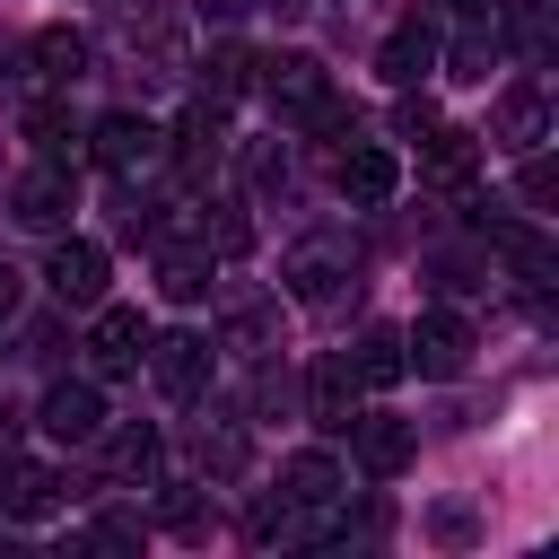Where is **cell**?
Segmentation results:
<instances>
[{
	"mask_svg": "<svg viewBox=\"0 0 559 559\" xmlns=\"http://www.w3.org/2000/svg\"><path fill=\"white\" fill-rule=\"evenodd\" d=\"M402 358H411L419 376H463V367H472V323L445 314V306H428V314L402 332Z\"/></svg>",
	"mask_w": 559,
	"mask_h": 559,
	"instance_id": "cell-7",
	"label": "cell"
},
{
	"mask_svg": "<svg viewBox=\"0 0 559 559\" xmlns=\"http://www.w3.org/2000/svg\"><path fill=\"white\" fill-rule=\"evenodd\" d=\"M288 288H297L314 314H341V306L358 297V245H349V236H306V245L288 253Z\"/></svg>",
	"mask_w": 559,
	"mask_h": 559,
	"instance_id": "cell-2",
	"label": "cell"
},
{
	"mask_svg": "<svg viewBox=\"0 0 559 559\" xmlns=\"http://www.w3.org/2000/svg\"><path fill=\"white\" fill-rule=\"evenodd\" d=\"M454 9H463V17H489V9H498V0H454Z\"/></svg>",
	"mask_w": 559,
	"mask_h": 559,
	"instance_id": "cell-35",
	"label": "cell"
},
{
	"mask_svg": "<svg viewBox=\"0 0 559 559\" xmlns=\"http://www.w3.org/2000/svg\"><path fill=\"white\" fill-rule=\"evenodd\" d=\"M489 140H498V148H515V157H524V148H542V140H550V105H542V87H507V96H498V114H489Z\"/></svg>",
	"mask_w": 559,
	"mask_h": 559,
	"instance_id": "cell-14",
	"label": "cell"
},
{
	"mask_svg": "<svg viewBox=\"0 0 559 559\" xmlns=\"http://www.w3.org/2000/svg\"><path fill=\"white\" fill-rule=\"evenodd\" d=\"M349 376H358V384H402V376H411V358H402V323H367L358 349H349Z\"/></svg>",
	"mask_w": 559,
	"mask_h": 559,
	"instance_id": "cell-20",
	"label": "cell"
},
{
	"mask_svg": "<svg viewBox=\"0 0 559 559\" xmlns=\"http://www.w3.org/2000/svg\"><path fill=\"white\" fill-rule=\"evenodd\" d=\"M393 122H402V140H419V131L437 122V105H428V96H402V114H393Z\"/></svg>",
	"mask_w": 559,
	"mask_h": 559,
	"instance_id": "cell-32",
	"label": "cell"
},
{
	"mask_svg": "<svg viewBox=\"0 0 559 559\" xmlns=\"http://www.w3.org/2000/svg\"><path fill=\"white\" fill-rule=\"evenodd\" d=\"M140 358H148V376H157V393H166V402H201V393H210V376H218V349H210L201 332H166V341H148Z\"/></svg>",
	"mask_w": 559,
	"mask_h": 559,
	"instance_id": "cell-3",
	"label": "cell"
},
{
	"mask_svg": "<svg viewBox=\"0 0 559 559\" xmlns=\"http://www.w3.org/2000/svg\"><path fill=\"white\" fill-rule=\"evenodd\" d=\"M253 0H201V17H245Z\"/></svg>",
	"mask_w": 559,
	"mask_h": 559,
	"instance_id": "cell-34",
	"label": "cell"
},
{
	"mask_svg": "<svg viewBox=\"0 0 559 559\" xmlns=\"http://www.w3.org/2000/svg\"><path fill=\"white\" fill-rule=\"evenodd\" d=\"M26 79H44V87L87 79V35H79V26H35V35H26Z\"/></svg>",
	"mask_w": 559,
	"mask_h": 559,
	"instance_id": "cell-12",
	"label": "cell"
},
{
	"mask_svg": "<svg viewBox=\"0 0 559 559\" xmlns=\"http://www.w3.org/2000/svg\"><path fill=\"white\" fill-rule=\"evenodd\" d=\"M87 148H96V166H105V175H140V166H157V157H166V131H157L148 114H131V105H122V114H105V122L87 131Z\"/></svg>",
	"mask_w": 559,
	"mask_h": 559,
	"instance_id": "cell-5",
	"label": "cell"
},
{
	"mask_svg": "<svg viewBox=\"0 0 559 559\" xmlns=\"http://www.w3.org/2000/svg\"><path fill=\"white\" fill-rule=\"evenodd\" d=\"M166 524H175L183 542H210V533H218V507H201L192 489H166Z\"/></svg>",
	"mask_w": 559,
	"mask_h": 559,
	"instance_id": "cell-27",
	"label": "cell"
},
{
	"mask_svg": "<svg viewBox=\"0 0 559 559\" xmlns=\"http://www.w3.org/2000/svg\"><path fill=\"white\" fill-rule=\"evenodd\" d=\"M419 166H428V183H472V166H480V131H445V122H428V131H419Z\"/></svg>",
	"mask_w": 559,
	"mask_h": 559,
	"instance_id": "cell-17",
	"label": "cell"
},
{
	"mask_svg": "<svg viewBox=\"0 0 559 559\" xmlns=\"http://www.w3.org/2000/svg\"><path fill=\"white\" fill-rule=\"evenodd\" d=\"M44 288H52L61 306H105V245L61 236V245H52V262H44Z\"/></svg>",
	"mask_w": 559,
	"mask_h": 559,
	"instance_id": "cell-8",
	"label": "cell"
},
{
	"mask_svg": "<svg viewBox=\"0 0 559 559\" xmlns=\"http://www.w3.org/2000/svg\"><path fill=\"white\" fill-rule=\"evenodd\" d=\"M524 201H533V210H550V201H559V175H550V157H542V148H524Z\"/></svg>",
	"mask_w": 559,
	"mask_h": 559,
	"instance_id": "cell-29",
	"label": "cell"
},
{
	"mask_svg": "<svg viewBox=\"0 0 559 559\" xmlns=\"http://www.w3.org/2000/svg\"><path fill=\"white\" fill-rule=\"evenodd\" d=\"M26 140H35L44 157H61V166H70V148H79V122H70V105H61V96H35V105H26Z\"/></svg>",
	"mask_w": 559,
	"mask_h": 559,
	"instance_id": "cell-25",
	"label": "cell"
},
{
	"mask_svg": "<svg viewBox=\"0 0 559 559\" xmlns=\"http://www.w3.org/2000/svg\"><path fill=\"white\" fill-rule=\"evenodd\" d=\"M157 288H166L175 306H192V297L210 288V262H201V253H166V262H157Z\"/></svg>",
	"mask_w": 559,
	"mask_h": 559,
	"instance_id": "cell-26",
	"label": "cell"
},
{
	"mask_svg": "<svg viewBox=\"0 0 559 559\" xmlns=\"http://www.w3.org/2000/svg\"><path fill=\"white\" fill-rule=\"evenodd\" d=\"M376 70H384L393 87H419V79L437 70V26H428V17H402V26L384 35V52H376Z\"/></svg>",
	"mask_w": 559,
	"mask_h": 559,
	"instance_id": "cell-13",
	"label": "cell"
},
{
	"mask_svg": "<svg viewBox=\"0 0 559 559\" xmlns=\"http://www.w3.org/2000/svg\"><path fill=\"white\" fill-rule=\"evenodd\" d=\"M227 341H236V349H271V314H236Z\"/></svg>",
	"mask_w": 559,
	"mask_h": 559,
	"instance_id": "cell-31",
	"label": "cell"
},
{
	"mask_svg": "<svg viewBox=\"0 0 559 559\" xmlns=\"http://www.w3.org/2000/svg\"><path fill=\"white\" fill-rule=\"evenodd\" d=\"M349 445H358V463H367L376 480H393V472H411L419 428H411V419H393V411H358V419H349Z\"/></svg>",
	"mask_w": 559,
	"mask_h": 559,
	"instance_id": "cell-9",
	"label": "cell"
},
{
	"mask_svg": "<svg viewBox=\"0 0 559 559\" xmlns=\"http://www.w3.org/2000/svg\"><path fill=\"white\" fill-rule=\"evenodd\" d=\"M332 183H341V201H349V210H384V201L402 192V157H393L384 140H349V148H341V166H332Z\"/></svg>",
	"mask_w": 559,
	"mask_h": 559,
	"instance_id": "cell-6",
	"label": "cell"
},
{
	"mask_svg": "<svg viewBox=\"0 0 559 559\" xmlns=\"http://www.w3.org/2000/svg\"><path fill=\"white\" fill-rule=\"evenodd\" d=\"M341 489H349V480H341L332 454H288V463H280V498H297V507H314V515L341 507Z\"/></svg>",
	"mask_w": 559,
	"mask_h": 559,
	"instance_id": "cell-18",
	"label": "cell"
},
{
	"mask_svg": "<svg viewBox=\"0 0 559 559\" xmlns=\"http://www.w3.org/2000/svg\"><path fill=\"white\" fill-rule=\"evenodd\" d=\"M105 472L114 480H157V428L140 419V428H114L105 437Z\"/></svg>",
	"mask_w": 559,
	"mask_h": 559,
	"instance_id": "cell-24",
	"label": "cell"
},
{
	"mask_svg": "<svg viewBox=\"0 0 559 559\" xmlns=\"http://www.w3.org/2000/svg\"><path fill=\"white\" fill-rule=\"evenodd\" d=\"M262 70V96H271V114L280 122H306V131H358V114L332 96V79H323V61L314 52H271V61H253Z\"/></svg>",
	"mask_w": 559,
	"mask_h": 559,
	"instance_id": "cell-1",
	"label": "cell"
},
{
	"mask_svg": "<svg viewBox=\"0 0 559 559\" xmlns=\"http://www.w3.org/2000/svg\"><path fill=\"white\" fill-rule=\"evenodd\" d=\"M306 402H314V428H323V437H349V419H358V376H349V358H323L314 384H306Z\"/></svg>",
	"mask_w": 559,
	"mask_h": 559,
	"instance_id": "cell-16",
	"label": "cell"
},
{
	"mask_svg": "<svg viewBox=\"0 0 559 559\" xmlns=\"http://www.w3.org/2000/svg\"><path fill=\"white\" fill-rule=\"evenodd\" d=\"M9 314H17V271L0 262V323H9Z\"/></svg>",
	"mask_w": 559,
	"mask_h": 559,
	"instance_id": "cell-33",
	"label": "cell"
},
{
	"mask_svg": "<svg viewBox=\"0 0 559 559\" xmlns=\"http://www.w3.org/2000/svg\"><path fill=\"white\" fill-rule=\"evenodd\" d=\"M35 428H44L52 445H87V437L105 428V402H96V384H52V393H44V411H35Z\"/></svg>",
	"mask_w": 559,
	"mask_h": 559,
	"instance_id": "cell-11",
	"label": "cell"
},
{
	"mask_svg": "<svg viewBox=\"0 0 559 559\" xmlns=\"http://www.w3.org/2000/svg\"><path fill=\"white\" fill-rule=\"evenodd\" d=\"M9 210H17V227H44V236H61V227H70V210H79V183H70V166H61V157L26 166V175L9 183Z\"/></svg>",
	"mask_w": 559,
	"mask_h": 559,
	"instance_id": "cell-4",
	"label": "cell"
},
{
	"mask_svg": "<svg viewBox=\"0 0 559 559\" xmlns=\"http://www.w3.org/2000/svg\"><path fill=\"white\" fill-rule=\"evenodd\" d=\"M445 61H454V79H489L498 35H489V26H472V35H454V52H445Z\"/></svg>",
	"mask_w": 559,
	"mask_h": 559,
	"instance_id": "cell-28",
	"label": "cell"
},
{
	"mask_svg": "<svg viewBox=\"0 0 559 559\" xmlns=\"http://www.w3.org/2000/svg\"><path fill=\"white\" fill-rule=\"evenodd\" d=\"M61 507H70V480H61L52 463H9V515L44 524V515H61Z\"/></svg>",
	"mask_w": 559,
	"mask_h": 559,
	"instance_id": "cell-19",
	"label": "cell"
},
{
	"mask_svg": "<svg viewBox=\"0 0 559 559\" xmlns=\"http://www.w3.org/2000/svg\"><path fill=\"white\" fill-rule=\"evenodd\" d=\"M87 542H96V550H140V524H131V515H96Z\"/></svg>",
	"mask_w": 559,
	"mask_h": 559,
	"instance_id": "cell-30",
	"label": "cell"
},
{
	"mask_svg": "<svg viewBox=\"0 0 559 559\" xmlns=\"http://www.w3.org/2000/svg\"><path fill=\"white\" fill-rule=\"evenodd\" d=\"M175 157H183V175H210V166L227 157V122H218V105H210V96H192V105H183V122H175Z\"/></svg>",
	"mask_w": 559,
	"mask_h": 559,
	"instance_id": "cell-15",
	"label": "cell"
},
{
	"mask_svg": "<svg viewBox=\"0 0 559 559\" xmlns=\"http://www.w3.org/2000/svg\"><path fill=\"white\" fill-rule=\"evenodd\" d=\"M140 349H148V323H140L131 306H96L87 367H96V376H131V367H140Z\"/></svg>",
	"mask_w": 559,
	"mask_h": 559,
	"instance_id": "cell-10",
	"label": "cell"
},
{
	"mask_svg": "<svg viewBox=\"0 0 559 559\" xmlns=\"http://www.w3.org/2000/svg\"><path fill=\"white\" fill-rule=\"evenodd\" d=\"M245 542H253V550H280V542H314V507H297V498H280V489H271V498L245 515Z\"/></svg>",
	"mask_w": 559,
	"mask_h": 559,
	"instance_id": "cell-21",
	"label": "cell"
},
{
	"mask_svg": "<svg viewBox=\"0 0 559 559\" xmlns=\"http://www.w3.org/2000/svg\"><path fill=\"white\" fill-rule=\"evenodd\" d=\"M245 87H253V52H245V44H210V52H201V96L227 105V96H245Z\"/></svg>",
	"mask_w": 559,
	"mask_h": 559,
	"instance_id": "cell-22",
	"label": "cell"
},
{
	"mask_svg": "<svg viewBox=\"0 0 559 559\" xmlns=\"http://www.w3.org/2000/svg\"><path fill=\"white\" fill-rule=\"evenodd\" d=\"M192 463H201L210 480H236V472H245V428H236V419H201Z\"/></svg>",
	"mask_w": 559,
	"mask_h": 559,
	"instance_id": "cell-23",
	"label": "cell"
}]
</instances>
